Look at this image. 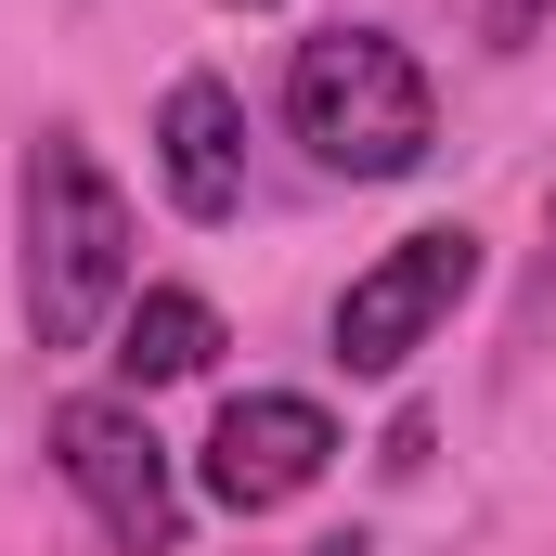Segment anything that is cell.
<instances>
[{
	"instance_id": "obj_5",
	"label": "cell",
	"mask_w": 556,
	"mask_h": 556,
	"mask_svg": "<svg viewBox=\"0 0 556 556\" xmlns=\"http://www.w3.org/2000/svg\"><path fill=\"white\" fill-rule=\"evenodd\" d=\"M324 466H337V415H324V402H298V389H247V402H220L207 453H194L207 505H233V518H273V505H298Z\"/></svg>"
},
{
	"instance_id": "obj_11",
	"label": "cell",
	"mask_w": 556,
	"mask_h": 556,
	"mask_svg": "<svg viewBox=\"0 0 556 556\" xmlns=\"http://www.w3.org/2000/svg\"><path fill=\"white\" fill-rule=\"evenodd\" d=\"M233 13H273V0H233Z\"/></svg>"
},
{
	"instance_id": "obj_4",
	"label": "cell",
	"mask_w": 556,
	"mask_h": 556,
	"mask_svg": "<svg viewBox=\"0 0 556 556\" xmlns=\"http://www.w3.org/2000/svg\"><path fill=\"white\" fill-rule=\"evenodd\" d=\"M466 285H479V233H466V220L402 233L389 260H363L350 298H337V363H350V376H402L427 337L453 324V298H466Z\"/></svg>"
},
{
	"instance_id": "obj_10",
	"label": "cell",
	"mask_w": 556,
	"mask_h": 556,
	"mask_svg": "<svg viewBox=\"0 0 556 556\" xmlns=\"http://www.w3.org/2000/svg\"><path fill=\"white\" fill-rule=\"evenodd\" d=\"M311 556H376V544H350V531H337V544H311Z\"/></svg>"
},
{
	"instance_id": "obj_9",
	"label": "cell",
	"mask_w": 556,
	"mask_h": 556,
	"mask_svg": "<svg viewBox=\"0 0 556 556\" xmlns=\"http://www.w3.org/2000/svg\"><path fill=\"white\" fill-rule=\"evenodd\" d=\"M531 311H556V207H544V285H531Z\"/></svg>"
},
{
	"instance_id": "obj_7",
	"label": "cell",
	"mask_w": 556,
	"mask_h": 556,
	"mask_svg": "<svg viewBox=\"0 0 556 556\" xmlns=\"http://www.w3.org/2000/svg\"><path fill=\"white\" fill-rule=\"evenodd\" d=\"M207 350H220V311H207L194 285H142L130 311H117V376H130V402L207 376Z\"/></svg>"
},
{
	"instance_id": "obj_3",
	"label": "cell",
	"mask_w": 556,
	"mask_h": 556,
	"mask_svg": "<svg viewBox=\"0 0 556 556\" xmlns=\"http://www.w3.org/2000/svg\"><path fill=\"white\" fill-rule=\"evenodd\" d=\"M52 466H65V492L91 505V531L117 556H181V479H168V440L142 427V402H65Z\"/></svg>"
},
{
	"instance_id": "obj_1",
	"label": "cell",
	"mask_w": 556,
	"mask_h": 556,
	"mask_svg": "<svg viewBox=\"0 0 556 556\" xmlns=\"http://www.w3.org/2000/svg\"><path fill=\"white\" fill-rule=\"evenodd\" d=\"M130 311V194L91 168L78 130L26 142V337L39 350H91Z\"/></svg>"
},
{
	"instance_id": "obj_2",
	"label": "cell",
	"mask_w": 556,
	"mask_h": 556,
	"mask_svg": "<svg viewBox=\"0 0 556 556\" xmlns=\"http://www.w3.org/2000/svg\"><path fill=\"white\" fill-rule=\"evenodd\" d=\"M285 117H298V142H311L337 181H402V168H427V142H440L427 65L389 26H324V39H298Z\"/></svg>"
},
{
	"instance_id": "obj_6",
	"label": "cell",
	"mask_w": 556,
	"mask_h": 556,
	"mask_svg": "<svg viewBox=\"0 0 556 556\" xmlns=\"http://www.w3.org/2000/svg\"><path fill=\"white\" fill-rule=\"evenodd\" d=\"M155 181H168V207L194 233L247 220V104L220 78H168V104H155Z\"/></svg>"
},
{
	"instance_id": "obj_8",
	"label": "cell",
	"mask_w": 556,
	"mask_h": 556,
	"mask_svg": "<svg viewBox=\"0 0 556 556\" xmlns=\"http://www.w3.org/2000/svg\"><path fill=\"white\" fill-rule=\"evenodd\" d=\"M544 13H556V0H492V39L518 52V39H544Z\"/></svg>"
}]
</instances>
